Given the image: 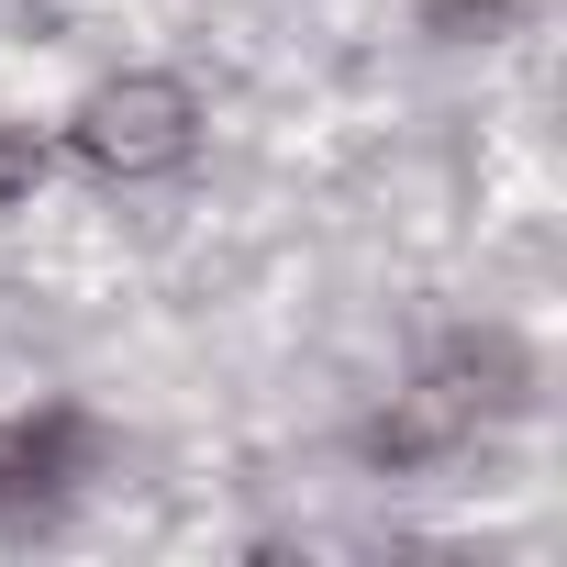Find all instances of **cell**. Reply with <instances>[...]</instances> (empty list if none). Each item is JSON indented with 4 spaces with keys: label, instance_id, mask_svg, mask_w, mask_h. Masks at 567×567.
<instances>
[{
    "label": "cell",
    "instance_id": "2",
    "mask_svg": "<svg viewBox=\"0 0 567 567\" xmlns=\"http://www.w3.org/2000/svg\"><path fill=\"white\" fill-rule=\"evenodd\" d=\"M68 156L90 178H112V189L189 178V156H200V90L178 68H123V79H101L68 112Z\"/></svg>",
    "mask_w": 567,
    "mask_h": 567
},
{
    "label": "cell",
    "instance_id": "3",
    "mask_svg": "<svg viewBox=\"0 0 567 567\" xmlns=\"http://www.w3.org/2000/svg\"><path fill=\"white\" fill-rule=\"evenodd\" d=\"M90 456H101V434H90V412H34V423H12V534L23 523H56L68 501H79V478H90Z\"/></svg>",
    "mask_w": 567,
    "mask_h": 567
},
{
    "label": "cell",
    "instance_id": "5",
    "mask_svg": "<svg viewBox=\"0 0 567 567\" xmlns=\"http://www.w3.org/2000/svg\"><path fill=\"white\" fill-rule=\"evenodd\" d=\"M45 134H23V123H0V223H12V212H34V189H45Z\"/></svg>",
    "mask_w": 567,
    "mask_h": 567
},
{
    "label": "cell",
    "instance_id": "4",
    "mask_svg": "<svg viewBox=\"0 0 567 567\" xmlns=\"http://www.w3.org/2000/svg\"><path fill=\"white\" fill-rule=\"evenodd\" d=\"M512 23H523V0H434V12H423L434 45H501Z\"/></svg>",
    "mask_w": 567,
    "mask_h": 567
},
{
    "label": "cell",
    "instance_id": "6",
    "mask_svg": "<svg viewBox=\"0 0 567 567\" xmlns=\"http://www.w3.org/2000/svg\"><path fill=\"white\" fill-rule=\"evenodd\" d=\"M0 534H12V423H0Z\"/></svg>",
    "mask_w": 567,
    "mask_h": 567
},
{
    "label": "cell",
    "instance_id": "1",
    "mask_svg": "<svg viewBox=\"0 0 567 567\" xmlns=\"http://www.w3.org/2000/svg\"><path fill=\"white\" fill-rule=\"evenodd\" d=\"M523 401H534V346H523L512 323H478V334H445V346L423 357V379L390 390V412H379L357 445H368V467H434V456H456L467 434L512 423Z\"/></svg>",
    "mask_w": 567,
    "mask_h": 567
}]
</instances>
